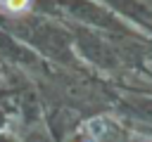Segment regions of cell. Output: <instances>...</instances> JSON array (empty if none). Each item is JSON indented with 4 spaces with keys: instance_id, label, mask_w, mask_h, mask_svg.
Wrapping results in <instances>:
<instances>
[{
    "instance_id": "obj_1",
    "label": "cell",
    "mask_w": 152,
    "mask_h": 142,
    "mask_svg": "<svg viewBox=\"0 0 152 142\" xmlns=\"http://www.w3.org/2000/svg\"><path fill=\"white\" fill-rule=\"evenodd\" d=\"M26 5H28V0H5V7L12 12H21Z\"/></svg>"
}]
</instances>
